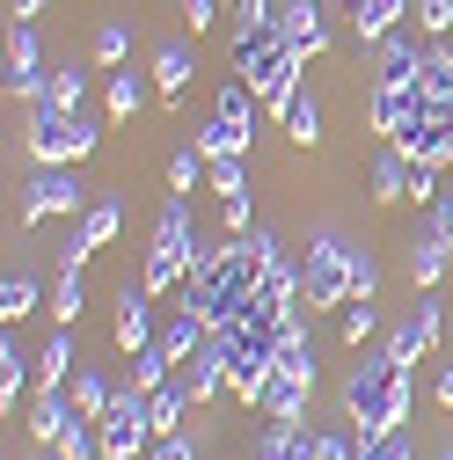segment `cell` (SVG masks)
I'll use <instances>...</instances> for the list:
<instances>
[{
  "label": "cell",
  "instance_id": "obj_1",
  "mask_svg": "<svg viewBox=\"0 0 453 460\" xmlns=\"http://www.w3.org/2000/svg\"><path fill=\"white\" fill-rule=\"evenodd\" d=\"M300 59H307V51H293L286 22H263V30H242L235 37V74L249 81L256 102L278 110V118H286V102L300 95Z\"/></svg>",
  "mask_w": 453,
  "mask_h": 460
},
{
  "label": "cell",
  "instance_id": "obj_2",
  "mask_svg": "<svg viewBox=\"0 0 453 460\" xmlns=\"http://www.w3.org/2000/svg\"><path fill=\"white\" fill-rule=\"evenodd\" d=\"M344 410L359 424V438H380V431H403L410 417V366L403 358H366L351 380H344Z\"/></svg>",
  "mask_w": 453,
  "mask_h": 460
},
{
  "label": "cell",
  "instance_id": "obj_3",
  "mask_svg": "<svg viewBox=\"0 0 453 460\" xmlns=\"http://www.w3.org/2000/svg\"><path fill=\"white\" fill-rule=\"evenodd\" d=\"M191 263H198V249H191V198L176 190V198L161 205V219H154L147 285H154V293H168V285H183V278H191Z\"/></svg>",
  "mask_w": 453,
  "mask_h": 460
},
{
  "label": "cell",
  "instance_id": "obj_4",
  "mask_svg": "<svg viewBox=\"0 0 453 460\" xmlns=\"http://www.w3.org/2000/svg\"><path fill=\"white\" fill-rule=\"evenodd\" d=\"M95 125L81 118V110H51V102H37V125H30V154L44 161V168H67V161H81V154H95Z\"/></svg>",
  "mask_w": 453,
  "mask_h": 460
},
{
  "label": "cell",
  "instance_id": "obj_5",
  "mask_svg": "<svg viewBox=\"0 0 453 460\" xmlns=\"http://www.w3.org/2000/svg\"><path fill=\"white\" fill-rule=\"evenodd\" d=\"M147 446H154V402L147 387H118V402L102 417V460H139Z\"/></svg>",
  "mask_w": 453,
  "mask_h": 460
},
{
  "label": "cell",
  "instance_id": "obj_6",
  "mask_svg": "<svg viewBox=\"0 0 453 460\" xmlns=\"http://www.w3.org/2000/svg\"><path fill=\"white\" fill-rule=\"evenodd\" d=\"M351 249L344 242H315L307 249V270H300V307L315 314V307H344L351 300Z\"/></svg>",
  "mask_w": 453,
  "mask_h": 460
},
{
  "label": "cell",
  "instance_id": "obj_7",
  "mask_svg": "<svg viewBox=\"0 0 453 460\" xmlns=\"http://www.w3.org/2000/svg\"><path fill=\"white\" fill-rule=\"evenodd\" d=\"M118 343H125L132 358H139L147 343H154V285H147V278L118 293Z\"/></svg>",
  "mask_w": 453,
  "mask_h": 460
},
{
  "label": "cell",
  "instance_id": "obj_8",
  "mask_svg": "<svg viewBox=\"0 0 453 460\" xmlns=\"http://www.w3.org/2000/svg\"><path fill=\"white\" fill-rule=\"evenodd\" d=\"M59 212H81V183L67 176V168H44V176L30 183V205H22V219L37 226V219H59Z\"/></svg>",
  "mask_w": 453,
  "mask_h": 460
},
{
  "label": "cell",
  "instance_id": "obj_9",
  "mask_svg": "<svg viewBox=\"0 0 453 460\" xmlns=\"http://www.w3.org/2000/svg\"><path fill=\"white\" fill-rule=\"evenodd\" d=\"M446 249H453V234H446V226L424 212V234L410 242V278H417V285H431V278L446 270Z\"/></svg>",
  "mask_w": 453,
  "mask_h": 460
},
{
  "label": "cell",
  "instance_id": "obj_10",
  "mask_svg": "<svg viewBox=\"0 0 453 460\" xmlns=\"http://www.w3.org/2000/svg\"><path fill=\"white\" fill-rule=\"evenodd\" d=\"M271 380H293V387H315V343H307V329H300V322L286 329V343H278V366H271Z\"/></svg>",
  "mask_w": 453,
  "mask_h": 460
},
{
  "label": "cell",
  "instance_id": "obj_11",
  "mask_svg": "<svg viewBox=\"0 0 453 460\" xmlns=\"http://www.w3.org/2000/svg\"><path fill=\"white\" fill-rule=\"evenodd\" d=\"M44 74H37V37L30 22H15V44H8V95H37Z\"/></svg>",
  "mask_w": 453,
  "mask_h": 460
},
{
  "label": "cell",
  "instance_id": "obj_12",
  "mask_svg": "<svg viewBox=\"0 0 453 460\" xmlns=\"http://www.w3.org/2000/svg\"><path fill=\"white\" fill-rule=\"evenodd\" d=\"M403 8H410V0H351V30H359V44H380V37H395Z\"/></svg>",
  "mask_w": 453,
  "mask_h": 460
},
{
  "label": "cell",
  "instance_id": "obj_13",
  "mask_svg": "<svg viewBox=\"0 0 453 460\" xmlns=\"http://www.w3.org/2000/svg\"><path fill=\"white\" fill-rule=\"evenodd\" d=\"M439 322H446V314H439V307H431V300H424V307H417V322H410V329H395V343H387V351H395V358H403V366H417V358H424V351H431V343H439Z\"/></svg>",
  "mask_w": 453,
  "mask_h": 460
},
{
  "label": "cell",
  "instance_id": "obj_14",
  "mask_svg": "<svg viewBox=\"0 0 453 460\" xmlns=\"http://www.w3.org/2000/svg\"><path fill=\"white\" fill-rule=\"evenodd\" d=\"M410 176H417V161H410L403 146H387V154L373 161V198H380V205H395V198H410Z\"/></svg>",
  "mask_w": 453,
  "mask_h": 460
},
{
  "label": "cell",
  "instance_id": "obj_15",
  "mask_svg": "<svg viewBox=\"0 0 453 460\" xmlns=\"http://www.w3.org/2000/svg\"><path fill=\"white\" fill-rule=\"evenodd\" d=\"M286 37H293V51H315L329 44V30H322V0H293V15H286Z\"/></svg>",
  "mask_w": 453,
  "mask_h": 460
},
{
  "label": "cell",
  "instance_id": "obj_16",
  "mask_svg": "<svg viewBox=\"0 0 453 460\" xmlns=\"http://www.w3.org/2000/svg\"><path fill=\"white\" fill-rule=\"evenodd\" d=\"M59 460H102V417H74L67 424V438L51 446Z\"/></svg>",
  "mask_w": 453,
  "mask_h": 460
},
{
  "label": "cell",
  "instance_id": "obj_17",
  "mask_svg": "<svg viewBox=\"0 0 453 460\" xmlns=\"http://www.w3.org/2000/svg\"><path fill=\"white\" fill-rule=\"evenodd\" d=\"M183 81H191V51H183V44H161V59H154V88H161V102H176Z\"/></svg>",
  "mask_w": 453,
  "mask_h": 460
},
{
  "label": "cell",
  "instance_id": "obj_18",
  "mask_svg": "<svg viewBox=\"0 0 453 460\" xmlns=\"http://www.w3.org/2000/svg\"><path fill=\"white\" fill-rule=\"evenodd\" d=\"M256 460H315V438H307L300 424H271V438H263Z\"/></svg>",
  "mask_w": 453,
  "mask_h": 460
},
{
  "label": "cell",
  "instance_id": "obj_19",
  "mask_svg": "<svg viewBox=\"0 0 453 460\" xmlns=\"http://www.w3.org/2000/svg\"><path fill=\"white\" fill-rule=\"evenodd\" d=\"M67 366H74V343H67V329H59V336H51L44 351H37V387H44V394H59Z\"/></svg>",
  "mask_w": 453,
  "mask_h": 460
},
{
  "label": "cell",
  "instance_id": "obj_20",
  "mask_svg": "<svg viewBox=\"0 0 453 460\" xmlns=\"http://www.w3.org/2000/svg\"><path fill=\"white\" fill-rule=\"evenodd\" d=\"M417 74H424L417 44H410V37H395V44H387V59H380V88H403V81H417Z\"/></svg>",
  "mask_w": 453,
  "mask_h": 460
},
{
  "label": "cell",
  "instance_id": "obj_21",
  "mask_svg": "<svg viewBox=\"0 0 453 460\" xmlns=\"http://www.w3.org/2000/svg\"><path fill=\"white\" fill-rule=\"evenodd\" d=\"M286 132H293V146H315V139H322V110H315V95H307V88L286 102Z\"/></svg>",
  "mask_w": 453,
  "mask_h": 460
},
{
  "label": "cell",
  "instance_id": "obj_22",
  "mask_svg": "<svg viewBox=\"0 0 453 460\" xmlns=\"http://www.w3.org/2000/svg\"><path fill=\"white\" fill-rule=\"evenodd\" d=\"M81 88H88V74L67 66V74H51V81L37 88V102H51V110H81Z\"/></svg>",
  "mask_w": 453,
  "mask_h": 460
},
{
  "label": "cell",
  "instance_id": "obj_23",
  "mask_svg": "<svg viewBox=\"0 0 453 460\" xmlns=\"http://www.w3.org/2000/svg\"><path fill=\"white\" fill-rule=\"evenodd\" d=\"M30 366H37V358H22V351H15V336L0 343V402H8V410H15V394H22V380H30Z\"/></svg>",
  "mask_w": 453,
  "mask_h": 460
},
{
  "label": "cell",
  "instance_id": "obj_24",
  "mask_svg": "<svg viewBox=\"0 0 453 460\" xmlns=\"http://www.w3.org/2000/svg\"><path fill=\"white\" fill-rule=\"evenodd\" d=\"M30 307H37V278H15V270H8V285H0V322L15 329Z\"/></svg>",
  "mask_w": 453,
  "mask_h": 460
},
{
  "label": "cell",
  "instance_id": "obj_25",
  "mask_svg": "<svg viewBox=\"0 0 453 460\" xmlns=\"http://www.w3.org/2000/svg\"><path fill=\"white\" fill-rule=\"evenodd\" d=\"M110 402L118 394H110L95 373H74V417H110Z\"/></svg>",
  "mask_w": 453,
  "mask_h": 460
},
{
  "label": "cell",
  "instance_id": "obj_26",
  "mask_svg": "<svg viewBox=\"0 0 453 460\" xmlns=\"http://www.w3.org/2000/svg\"><path fill=\"white\" fill-rule=\"evenodd\" d=\"M242 146H249V132L226 125V118H212V125L198 132V154H205V161H212V154H242Z\"/></svg>",
  "mask_w": 453,
  "mask_h": 460
},
{
  "label": "cell",
  "instance_id": "obj_27",
  "mask_svg": "<svg viewBox=\"0 0 453 460\" xmlns=\"http://www.w3.org/2000/svg\"><path fill=\"white\" fill-rule=\"evenodd\" d=\"M147 402H154V431H176V417L191 410V394H183V387H168V380L147 387Z\"/></svg>",
  "mask_w": 453,
  "mask_h": 460
},
{
  "label": "cell",
  "instance_id": "obj_28",
  "mask_svg": "<svg viewBox=\"0 0 453 460\" xmlns=\"http://www.w3.org/2000/svg\"><path fill=\"white\" fill-rule=\"evenodd\" d=\"M67 424H74V417H67V402H59V394H44V402H37V417H30V431H37L44 446H59Z\"/></svg>",
  "mask_w": 453,
  "mask_h": 460
},
{
  "label": "cell",
  "instance_id": "obj_29",
  "mask_svg": "<svg viewBox=\"0 0 453 460\" xmlns=\"http://www.w3.org/2000/svg\"><path fill=\"white\" fill-rule=\"evenodd\" d=\"M118 219H125V212H118V205H88V212H81V226H74V234H81V242H88V249H102V242H110V234H118Z\"/></svg>",
  "mask_w": 453,
  "mask_h": 460
},
{
  "label": "cell",
  "instance_id": "obj_30",
  "mask_svg": "<svg viewBox=\"0 0 453 460\" xmlns=\"http://www.w3.org/2000/svg\"><path fill=\"white\" fill-rule=\"evenodd\" d=\"M205 183L226 198V190H242L249 183V168H242V154H212V168H205Z\"/></svg>",
  "mask_w": 453,
  "mask_h": 460
},
{
  "label": "cell",
  "instance_id": "obj_31",
  "mask_svg": "<svg viewBox=\"0 0 453 460\" xmlns=\"http://www.w3.org/2000/svg\"><path fill=\"white\" fill-rule=\"evenodd\" d=\"M205 168H212V161H205L198 146L176 154V161H168V190H198V183H205Z\"/></svg>",
  "mask_w": 453,
  "mask_h": 460
},
{
  "label": "cell",
  "instance_id": "obj_32",
  "mask_svg": "<svg viewBox=\"0 0 453 460\" xmlns=\"http://www.w3.org/2000/svg\"><path fill=\"white\" fill-rule=\"evenodd\" d=\"M125 51H132L125 22H102V30H95V59H102V66H125Z\"/></svg>",
  "mask_w": 453,
  "mask_h": 460
},
{
  "label": "cell",
  "instance_id": "obj_33",
  "mask_svg": "<svg viewBox=\"0 0 453 460\" xmlns=\"http://www.w3.org/2000/svg\"><path fill=\"white\" fill-rule=\"evenodd\" d=\"M51 314H59L67 329L81 322V270H67V278H59V293H51Z\"/></svg>",
  "mask_w": 453,
  "mask_h": 460
},
{
  "label": "cell",
  "instance_id": "obj_34",
  "mask_svg": "<svg viewBox=\"0 0 453 460\" xmlns=\"http://www.w3.org/2000/svg\"><path fill=\"white\" fill-rule=\"evenodd\" d=\"M359 460H410V438H403V431H380V438H359Z\"/></svg>",
  "mask_w": 453,
  "mask_h": 460
},
{
  "label": "cell",
  "instance_id": "obj_35",
  "mask_svg": "<svg viewBox=\"0 0 453 460\" xmlns=\"http://www.w3.org/2000/svg\"><path fill=\"white\" fill-rule=\"evenodd\" d=\"M212 118H226V125H242V132H249V81H235V88H226Z\"/></svg>",
  "mask_w": 453,
  "mask_h": 460
},
{
  "label": "cell",
  "instance_id": "obj_36",
  "mask_svg": "<svg viewBox=\"0 0 453 460\" xmlns=\"http://www.w3.org/2000/svg\"><path fill=\"white\" fill-rule=\"evenodd\" d=\"M139 102H147V95H139V81H132V74H118V81H110V118H132Z\"/></svg>",
  "mask_w": 453,
  "mask_h": 460
},
{
  "label": "cell",
  "instance_id": "obj_37",
  "mask_svg": "<svg viewBox=\"0 0 453 460\" xmlns=\"http://www.w3.org/2000/svg\"><path fill=\"white\" fill-rule=\"evenodd\" d=\"M373 336V300H344V343H366Z\"/></svg>",
  "mask_w": 453,
  "mask_h": 460
},
{
  "label": "cell",
  "instance_id": "obj_38",
  "mask_svg": "<svg viewBox=\"0 0 453 460\" xmlns=\"http://www.w3.org/2000/svg\"><path fill=\"white\" fill-rule=\"evenodd\" d=\"M219 219H226V234H256V226H249V198H242V190H226V198H219Z\"/></svg>",
  "mask_w": 453,
  "mask_h": 460
},
{
  "label": "cell",
  "instance_id": "obj_39",
  "mask_svg": "<svg viewBox=\"0 0 453 460\" xmlns=\"http://www.w3.org/2000/svg\"><path fill=\"white\" fill-rule=\"evenodd\" d=\"M147 460H191V438H183V431H154Z\"/></svg>",
  "mask_w": 453,
  "mask_h": 460
},
{
  "label": "cell",
  "instance_id": "obj_40",
  "mask_svg": "<svg viewBox=\"0 0 453 460\" xmlns=\"http://www.w3.org/2000/svg\"><path fill=\"white\" fill-rule=\"evenodd\" d=\"M271 22V0H235V37L242 30H263Z\"/></svg>",
  "mask_w": 453,
  "mask_h": 460
},
{
  "label": "cell",
  "instance_id": "obj_41",
  "mask_svg": "<svg viewBox=\"0 0 453 460\" xmlns=\"http://www.w3.org/2000/svg\"><path fill=\"white\" fill-rule=\"evenodd\" d=\"M380 293V270H373V256H359L351 263V300H373Z\"/></svg>",
  "mask_w": 453,
  "mask_h": 460
},
{
  "label": "cell",
  "instance_id": "obj_42",
  "mask_svg": "<svg viewBox=\"0 0 453 460\" xmlns=\"http://www.w3.org/2000/svg\"><path fill=\"white\" fill-rule=\"evenodd\" d=\"M315 460H359V446L336 438V431H322V438H315Z\"/></svg>",
  "mask_w": 453,
  "mask_h": 460
},
{
  "label": "cell",
  "instance_id": "obj_43",
  "mask_svg": "<svg viewBox=\"0 0 453 460\" xmlns=\"http://www.w3.org/2000/svg\"><path fill=\"white\" fill-rule=\"evenodd\" d=\"M424 30H453V0H424Z\"/></svg>",
  "mask_w": 453,
  "mask_h": 460
},
{
  "label": "cell",
  "instance_id": "obj_44",
  "mask_svg": "<svg viewBox=\"0 0 453 460\" xmlns=\"http://www.w3.org/2000/svg\"><path fill=\"white\" fill-rule=\"evenodd\" d=\"M212 22V0H191V30H205Z\"/></svg>",
  "mask_w": 453,
  "mask_h": 460
},
{
  "label": "cell",
  "instance_id": "obj_45",
  "mask_svg": "<svg viewBox=\"0 0 453 460\" xmlns=\"http://www.w3.org/2000/svg\"><path fill=\"white\" fill-rule=\"evenodd\" d=\"M37 8H44V0H15V22H30V15H37Z\"/></svg>",
  "mask_w": 453,
  "mask_h": 460
},
{
  "label": "cell",
  "instance_id": "obj_46",
  "mask_svg": "<svg viewBox=\"0 0 453 460\" xmlns=\"http://www.w3.org/2000/svg\"><path fill=\"white\" fill-rule=\"evenodd\" d=\"M439 402H446V410H453V373H439Z\"/></svg>",
  "mask_w": 453,
  "mask_h": 460
},
{
  "label": "cell",
  "instance_id": "obj_47",
  "mask_svg": "<svg viewBox=\"0 0 453 460\" xmlns=\"http://www.w3.org/2000/svg\"><path fill=\"white\" fill-rule=\"evenodd\" d=\"M51 460H59V453H51Z\"/></svg>",
  "mask_w": 453,
  "mask_h": 460
},
{
  "label": "cell",
  "instance_id": "obj_48",
  "mask_svg": "<svg viewBox=\"0 0 453 460\" xmlns=\"http://www.w3.org/2000/svg\"><path fill=\"white\" fill-rule=\"evenodd\" d=\"M446 460H453V453H446Z\"/></svg>",
  "mask_w": 453,
  "mask_h": 460
}]
</instances>
